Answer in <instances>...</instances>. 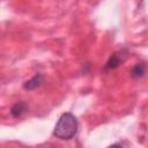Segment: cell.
I'll list each match as a JSON object with an SVG mask.
<instances>
[{
    "label": "cell",
    "instance_id": "3957f363",
    "mask_svg": "<svg viewBox=\"0 0 148 148\" xmlns=\"http://www.w3.org/2000/svg\"><path fill=\"white\" fill-rule=\"evenodd\" d=\"M44 83V76L43 74L38 73L35 76H32L31 79H29L28 81H25L23 83V89L25 90H35L37 88H39L42 84Z\"/></svg>",
    "mask_w": 148,
    "mask_h": 148
},
{
    "label": "cell",
    "instance_id": "277c9868",
    "mask_svg": "<svg viewBox=\"0 0 148 148\" xmlns=\"http://www.w3.org/2000/svg\"><path fill=\"white\" fill-rule=\"evenodd\" d=\"M28 110H29L28 104H27L25 102H23V101H20V102H16V103L12 106L10 113H12V116H13L14 118H21Z\"/></svg>",
    "mask_w": 148,
    "mask_h": 148
},
{
    "label": "cell",
    "instance_id": "5b68a950",
    "mask_svg": "<svg viewBox=\"0 0 148 148\" xmlns=\"http://www.w3.org/2000/svg\"><path fill=\"white\" fill-rule=\"evenodd\" d=\"M146 74V64L145 62H138L134 65V67L131 71V76L135 80L141 79Z\"/></svg>",
    "mask_w": 148,
    "mask_h": 148
},
{
    "label": "cell",
    "instance_id": "6da1fadb",
    "mask_svg": "<svg viewBox=\"0 0 148 148\" xmlns=\"http://www.w3.org/2000/svg\"><path fill=\"white\" fill-rule=\"evenodd\" d=\"M77 128L79 123L76 117L71 112H66L60 116L54 127L53 135L60 140H71L76 135Z\"/></svg>",
    "mask_w": 148,
    "mask_h": 148
},
{
    "label": "cell",
    "instance_id": "7a4b0ae2",
    "mask_svg": "<svg viewBox=\"0 0 148 148\" xmlns=\"http://www.w3.org/2000/svg\"><path fill=\"white\" fill-rule=\"evenodd\" d=\"M125 60V56L123 54V52H116L113 53L109 60L106 61V64L104 65V71L105 72H110V71H113L116 68H118Z\"/></svg>",
    "mask_w": 148,
    "mask_h": 148
}]
</instances>
